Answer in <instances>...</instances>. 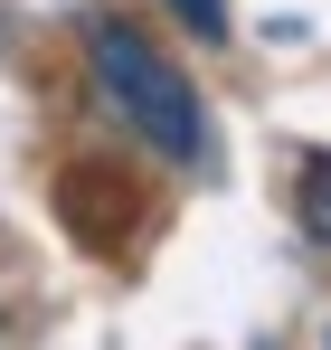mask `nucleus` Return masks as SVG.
I'll return each instance as SVG.
<instances>
[{
    "instance_id": "nucleus-3",
    "label": "nucleus",
    "mask_w": 331,
    "mask_h": 350,
    "mask_svg": "<svg viewBox=\"0 0 331 350\" xmlns=\"http://www.w3.org/2000/svg\"><path fill=\"white\" fill-rule=\"evenodd\" d=\"M189 19V38H227V0H170Z\"/></svg>"
},
{
    "instance_id": "nucleus-1",
    "label": "nucleus",
    "mask_w": 331,
    "mask_h": 350,
    "mask_svg": "<svg viewBox=\"0 0 331 350\" xmlns=\"http://www.w3.org/2000/svg\"><path fill=\"white\" fill-rule=\"evenodd\" d=\"M85 66H95V95H105L161 161H199V152H209V114H199L189 76H180L133 19H85Z\"/></svg>"
},
{
    "instance_id": "nucleus-2",
    "label": "nucleus",
    "mask_w": 331,
    "mask_h": 350,
    "mask_svg": "<svg viewBox=\"0 0 331 350\" xmlns=\"http://www.w3.org/2000/svg\"><path fill=\"white\" fill-rule=\"evenodd\" d=\"M303 228L331 246V152H322V161H303Z\"/></svg>"
}]
</instances>
